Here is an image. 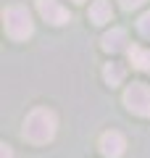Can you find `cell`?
I'll return each instance as SVG.
<instances>
[{
    "instance_id": "cell-1",
    "label": "cell",
    "mask_w": 150,
    "mask_h": 158,
    "mask_svg": "<svg viewBox=\"0 0 150 158\" xmlns=\"http://www.w3.org/2000/svg\"><path fill=\"white\" fill-rule=\"evenodd\" d=\"M56 129H58L56 113L48 111V108H34L24 118V140L32 142V145H48L56 137Z\"/></svg>"
},
{
    "instance_id": "cell-2",
    "label": "cell",
    "mask_w": 150,
    "mask_h": 158,
    "mask_svg": "<svg viewBox=\"0 0 150 158\" xmlns=\"http://www.w3.org/2000/svg\"><path fill=\"white\" fill-rule=\"evenodd\" d=\"M3 24H6V34L11 40H27L34 32V21L27 6H8L3 11Z\"/></svg>"
},
{
    "instance_id": "cell-3",
    "label": "cell",
    "mask_w": 150,
    "mask_h": 158,
    "mask_svg": "<svg viewBox=\"0 0 150 158\" xmlns=\"http://www.w3.org/2000/svg\"><path fill=\"white\" fill-rule=\"evenodd\" d=\"M124 106L137 116H150V87L145 82H132L124 90Z\"/></svg>"
},
{
    "instance_id": "cell-4",
    "label": "cell",
    "mask_w": 150,
    "mask_h": 158,
    "mask_svg": "<svg viewBox=\"0 0 150 158\" xmlns=\"http://www.w3.org/2000/svg\"><path fill=\"white\" fill-rule=\"evenodd\" d=\"M37 11H40V16H42L45 21L56 24V27H61V24L71 21L69 8H63L58 0H37Z\"/></svg>"
},
{
    "instance_id": "cell-5",
    "label": "cell",
    "mask_w": 150,
    "mask_h": 158,
    "mask_svg": "<svg viewBox=\"0 0 150 158\" xmlns=\"http://www.w3.org/2000/svg\"><path fill=\"white\" fill-rule=\"evenodd\" d=\"M124 150H127V140H124L121 132L111 129V132H106V135L100 137V153L106 158H121Z\"/></svg>"
},
{
    "instance_id": "cell-6",
    "label": "cell",
    "mask_w": 150,
    "mask_h": 158,
    "mask_svg": "<svg viewBox=\"0 0 150 158\" xmlns=\"http://www.w3.org/2000/svg\"><path fill=\"white\" fill-rule=\"evenodd\" d=\"M103 50H108V53H119V50H127V32H124L121 27H116V29H111V32H106L103 34Z\"/></svg>"
},
{
    "instance_id": "cell-7",
    "label": "cell",
    "mask_w": 150,
    "mask_h": 158,
    "mask_svg": "<svg viewBox=\"0 0 150 158\" xmlns=\"http://www.w3.org/2000/svg\"><path fill=\"white\" fill-rule=\"evenodd\" d=\"M113 19V8H111V0H95L90 6V21L92 24H108Z\"/></svg>"
},
{
    "instance_id": "cell-8",
    "label": "cell",
    "mask_w": 150,
    "mask_h": 158,
    "mask_svg": "<svg viewBox=\"0 0 150 158\" xmlns=\"http://www.w3.org/2000/svg\"><path fill=\"white\" fill-rule=\"evenodd\" d=\"M129 58H132L134 69L150 74V50H145V48H140V45H132L129 48Z\"/></svg>"
},
{
    "instance_id": "cell-9",
    "label": "cell",
    "mask_w": 150,
    "mask_h": 158,
    "mask_svg": "<svg viewBox=\"0 0 150 158\" xmlns=\"http://www.w3.org/2000/svg\"><path fill=\"white\" fill-rule=\"evenodd\" d=\"M124 66L121 63H116V61H111V63H106V69H103V77H106V82L111 87H116V85H121L124 82Z\"/></svg>"
},
{
    "instance_id": "cell-10",
    "label": "cell",
    "mask_w": 150,
    "mask_h": 158,
    "mask_svg": "<svg viewBox=\"0 0 150 158\" xmlns=\"http://www.w3.org/2000/svg\"><path fill=\"white\" fill-rule=\"evenodd\" d=\"M137 29H140V34H142V37H150V11H145L142 16H140Z\"/></svg>"
},
{
    "instance_id": "cell-11",
    "label": "cell",
    "mask_w": 150,
    "mask_h": 158,
    "mask_svg": "<svg viewBox=\"0 0 150 158\" xmlns=\"http://www.w3.org/2000/svg\"><path fill=\"white\" fill-rule=\"evenodd\" d=\"M121 3V8H127V11H134V8H140L145 3V0H119Z\"/></svg>"
},
{
    "instance_id": "cell-12",
    "label": "cell",
    "mask_w": 150,
    "mask_h": 158,
    "mask_svg": "<svg viewBox=\"0 0 150 158\" xmlns=\"http://www.w3.org/2000/svg\"><path fill=\"white\" fill-rule=\"evenodd\" d=\"M0 158H13V150H11V145H0Z\"/></svg>"
},
{
    "instance_id": "cell-13",
    "label": "cell",
    "mask_w": 150,
    "mask_h": 158,
    "mask_svg": "<svg viewBox=\"0 0 150 158\" xmlns=\"http://www.w3.org/2000/svg\"><path fill=\"white\" fill-rule=\"evenodd\" d=\"M74 3H84V0H74Z\"/></svg>"
}]
</instances>
